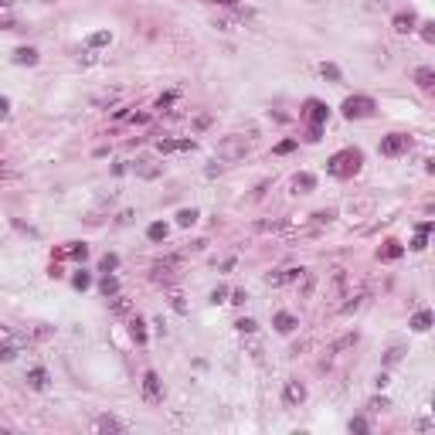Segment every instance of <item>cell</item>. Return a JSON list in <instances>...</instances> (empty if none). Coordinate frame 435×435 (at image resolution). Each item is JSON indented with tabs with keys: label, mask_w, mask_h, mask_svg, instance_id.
<instances>
[{
	"label": "cell",
	"mask_w": 435,
	"mask_h": 435,
	"mask_svg": "<svg viewBox=\"0 0 435 435\" xmlns=\"http://www.w3.org/2000/svg\"><path fill=\"white\" fill-rule=\"evenodd\" d=\"M214 153H218L221 163H235V160H241V157L248 153V139L245 136H225V139H218Z\"/></svg>",
	"instance_id": "1"
},
{
	"label": "cell",
	"mask_w": 435,
	"mask_h": 435,
	"mask_svg": "<svg viewBox=\"0 0 435 435\" xmlns=\"http://www.w3.org/2000/svg\"><path fill=\"white\" fill-rule=\"evenodd\" d=\"M327 167H330V173H337V177H350V173L360 170V153H357V150H340Z\"/></svg>",
	"instance_id": "2"
},
{
	"label": "cell",
	"mask_w": 435,
	"mask_h": 435,
	"mask_svg": "<svg viewBox=\"0 0 435 435\" xmlns=\"http://www.w3.org/2000/svg\"><path fill=\"white\" fill-rule=\"evenodd\" d=\"M374 113V99L371 95H350L344 102V116L347 119H364V116Z\"/></svg>",
	"instance_id": "3"
},
{
	"label": "cell",
	"mask_w": 435,
	"mask_h": 435,
	"mask_svg": "<svg viewBox=\"0 0 435 435\" xmlns=\"http://www.w3.org/2000/svg\"><path fill=\"white\" fill-rule=\"evenodd\" d=\"M408 147H412V139L401 136V133H391V136L381 139V153H384V157H398V153H405Z\"/></svg>",
	"instance_id": "4"
},
{
	"label": "cell",
	"mask_w": 435,
	"mask_h": 435,
	"mask_svg": "<svg viewBox=\"0 0 435 435\" xmlns=\"http://www.w3.org/2000/svg\"><path fill=\"white\" fill-rule=\"evenodd\" d=\"M143 394H147V401H163V384L157 378V371L143 374Z\"/></svg>",
	"instance_id": "5"
},
{
	"label": "cell",
	"mask_w": 435,
	"mask_h": 435,
	"mask_svg": "<svg viewBox=\"0 0 435 435\" xmlns=\"http://www.w3.org/2000/svg\"><path fill=\"white\" fill-rule=\"evenodd\" d=\"M282 401H286L289 408H296L306 401V388L299 384V381H286V388H282Z\"/></svg>",
	"instance_id": "6"
},
{
	"label": "cell",
	"mask_w": 435,
	"mask_h": 435,
	"mask_svg": "<svg viewBox=\"0 0 435 435\" xmlns=\"http://www.w3.org/2000/svg\"><path fill=\"white\" fill-rule=\"evenodd\" d=\"M306 119L313 123V126H320L323 119H327V105L316 102V99H309V102H306Z\"/></svg>",
	"instance_id": "7"
},
{
	"label": "cell",
	"mask_w": 435,
	"mask_h": 435,
	"mask_svg": "<svg viewBox=\"0 0 435 435\" xmlns=\"http://www.w3.org/2000/svg\"><path fill=\"white\" fill-rule=\"evenodd\" d=\"M313 187H316V177H313V173H296V177H293V191H296V194H309Z\"/></svg>",
	"instance_id": "8"
},
{
	"label": "cell",
	"mask_w": 435,
	"mask_h": 435,
	"mask_svg": "<svg viewBox=\"0 0 435 435\" xmlns=\"http://www.w3.org/2000/svg\"><path fill=\"white\" fill-rule=\"evenodd\" d=\"M27 388H34V391H45L48 388V371L45 367H34V371H31V374H27Z\"/></svg>",
	"instance_id": "9"
},
{
	"label": "cell",
	"mask_w": 435,
	"mask_h": 435,
	"mask_svg": "<svg viewBox=\"0 0 435 435\" xmlns=\"http://www.w3.org/2000/svg\"><path fill=\"white\" fill-rule=\"evenodd\" d=\"M303 275V269H282V272L269 275V286H286V282H293V279H299Z\"/></svg>",
	"instance_id": "10"
},
{
	"label": "cell",
	"mask_w": 435,
	"mask_h": 435,
	"mask_svg": "<svg viewBox=\"0 0 435 435\" xmlns=\"http://www.w3.org/2000/svg\"><path fill=\"white\" fill-rule=\"evenodd\" d=\"M272 323H275V330H279V333H293V330L299 327L293 313H275V320H272Z\"/></svg>",
	"instance_id": "11"
},
{
	"label": "cell",
	"mask_w": 435,
	"mask_h": 435,
	"mask_svg": "<svg viewBox=\"0 0 435 435\" xmlns=\"http://www.w3.org/2000/svg\"><path fill=\"white\" fill-rule=\"evenodd\" d=\"M330 293H333V296H344V293H347V272H344V269H333Z\"/></svg>",
	"instance_id": "12"
},
{
	"label": "cell",
	"mask_w": 435,
	"mask_h": 435,
	"mask_svg": "<svg viewBox=\"0 0 435 435\" xmlns=\"http://www.w3.org/2000/svg\"><path fill=\"white\" fill-rule=\"evenodd\" d=\"M173 150H194V139H160V153H173Z\"/></svg>",
	"instance_id": "13"
},
{
	"label": "cell",
	"mask_w": 435,
	"mask_h": 435,
	"mask_svg": "<svg viewBox=\"0 0 435 435\" xmlns=\"http://www.w3.org/2000/svg\"><path fill=\"white\" fill-rule=\"evenodd\" d=\"M428 327H432V313H428V309H418V313H415V316H412V330L425 333V330H428Z\"/></svg>",
	"instance_id": "14"
},
{
	"label": "cell",
	"mask_w": 435,
	"mask_h": 435,
	"mask_svg": "<svg viewBox=\"0 0 435 435\" xmlns=\"http://www.w3.org/2000/svg\"><path fill=\"white\" fill-rule=\"evenodd\" d=\"M14 61H17V65H38V51L34 48H17V51H14Z\"/></svg>",
	"instance_id": "15"
},
{
	"label": "cell",
	"mask_w": 435,
	"mask_h": 435,
	"mask_svg": "<svg viewBox=\"0 0 435 435\" xmlns=\"http://www.w3.org/2000/svg\"><path fill=\"white\" fill-rule=\"evenodd\" d=\"M412 27H415V14H412V11H408V14H398V17H394V31H398V34H408Z\"/></svg>",
	"instance_id": "16"
},
{
	"label": "cell",
	"mask_w": 435,
	"mask_h": 435,
	"mask_svg": "<svg viewBox=\"0 0 435 435\" xmlns=\"http://www.w3.org/2000/svg\"><path fill=\"white\" fill-rule=\"evenodd\" d=\"M170 265H173V262H167V265H163V262H160V265H153V282H170V279H173V269H170Z\"/></svg>",
	"instance_id": "17"
},
{
	"label": "cell",
	"mask_w": 435,
	"mask_h": 435,
	"mask_svg": "<svg viewBox=\"0 0 435 435\" xmlns=\"http://www.w3.org/2000/svg\"><path fill=\"white\" fill-rule=\"evenodd\" d=\"M415 82H418L422 89H432V85H435V71H432V68H425V65H422V68L415 71Z\"/></svg>",
	"instance_id": "18"
},
{
	"label": "cell",
	"mask_w": 435,
	"mask_h": 435,
	"mask_svg": "<svg viewBox=\"0 0 435 435\" xmlns=\"http://www.w3.org/2000/svg\"><path fill=\"white\" fill-rule=\"evenodd\" d=\"M354 344H357V333H347V337H340V340L330 347V354H344V350H350Z\"/></svg>",
	"instance_id": "19"
},
{
	"label": "cell",
	"mask_w": 435,
	"mask_h": 435,
	"mask_svg": "<svg viewBox=\"0 0 435 435\" xmlns=\"http://www.w3.org/2000/svg\"><path fill=\"white\" fill-rule=\"evenodd\" d=\"M401 252H405V248H401L398 241H384V248H381V259L394 262V259H401Z\"/></svg>",
	"instance_id": "20"
},
{
	"label": "cell",
	"mask_w": 435,
	"mask_h": 435,
	"mask_svg": "<svg viewBox=\"0 0 435 435\" xmlns=\"http://www.w3.org/2000/svg\"><path fill=\"white\" fill-rule=\"evenodd\" d=\"M21 354V344L17 340H11V344H0V360L7 364V360H14V357Z\"/></svg>",
	"instance_id": "21"
},
{
	"label": "cell",
	"mask_w": 435,
	"mask_h": 435,
	"mask_svg": "<svg viewBox=\"0 0 435 435\" xmlns=\"http://www.w3.org/2000/svg\"><path fill=\"white\" fill-rule=\"evenodd\" d=\"M163 167H157V163H136V173L139 177H147V180H153V177H160Z\"/></svg>",
	"instance_id": "22"
},
{
	"label": "cell",
	"mask_w": 435,
	"mask_h": 435,
	"mask_svg": "<svg viewBox=\"0 0 435 435\" xmlns=\"http://www.w3.org/2000/svg\"><path fill=\"white\" fill-rule=\"evenodd\" d=\"M99 289H102V296H116V293H119V282H116V275L105 272V279L99 282Z\"/></svg>",
	"instance_id": "23"
},
{
	"label": "cell",
	"mask_w": 435,
	"mask_h": 435,
	"mask_svg": "<svg viewBox=\"0 0 435 435\" xmlns=\"http://www.w3.org/2000/svg\"><path fill=\"white\" fill-rule=\"evenodd\" d=\"M129 333H133V340H136V344H147V327H143V320L129 323Z\"/></svg>",
	"instance_id": "24"
},
{
	"label": "cell",
	"mask_w": 435,
	"mask_h": 435,
	"mask_svg": "<svg viewBox=\"0 0 435 435\" xmlns=\"http://www.w3.org/2000/svg\"><path fill=\"white\" fill-rule=\"evenodd\" d=\"M95 428H102V432H123V425L116 422V418H109V415H102V418L95 422Z\"/></svg>",
	"instance_id": "25"
},
{
	"label": "cell",
	"mask_w": 435,
	"mask_h": 435,
	"mask_svg": "<svg viewBox=\"0 0 435 435\" xmlns=\"http://www.w3.org/2000/svg\"><path fill=\"white\" fill-rule=\"evenodd\" d=\"M147 235L153 241H160V238H167V225H163V221H153V225H150L147 228Z\"/></svg>",
	"instance_id": "26"
},
{
	"label": "cell",
	"mask_w": 435,
	"mask_h": 435,
	"mask_svg": "<svg viewBox=\"0 0 435 435\" xmlns=\"http://www.w3.org/2000/svg\"><path fill=\"white\" fill-rule=\"evenodd\" d=\"M109 41H113L109 31H95V34H89V45L92 48H102V45H109Z\"/></svg>",
	"instance_id": "27"
},
{
	"label": "cell",
	"mask_w": 435,
	"mask_h": 435,
	"mask_svg": "<svg viewBox=\"0 0 435 435\" xmlns=\"http://www.w3.org/2000/svg\"><path fill=\"white\" fill-rule=\"evenodd\" d=\"M177 221H180L184 228H191V225H194V221H197V211H194V207H184L180 214H177Z\"/></svg>",
	"instance_id": "28"
},
{
	"label": "cell",
	"mask_w": 435,
	"mask_h": 435,
	"mask_svg": "<svg viewBox=\"0 0 435 435\" xmlns=\"http://www.w3.org/2000/svg\"><path fill=\"white\" fill-rule=\"evenodd\" d=\"M360 303H364V293H357V296H347V303L340 309L344 313H354V309H360Z\"/></svg>",
	"instance_id": "29"
},
{
	"label": "cell",
	"mask_w": 435,
	"mask_h": 435,
	"mask_svg": "<svg viewBox=\"0 0 435 435\" xmlns=\"http://www.w3.org/2000/svg\"><path fill=\"white\" fill-rule=\"evenodd\" d=\"M116 99H119V92H102V95H95L92 102H95V105H113Z\"/></svg>",
	"instance_id": "30"
},
{
	"label": "cell",
	"mask_w": 435,
	"mask_h": 435,
	"mask_svg": "<svg viewBox=\"0 0 435 435\" xmlns=\"http://www.w3.org/2000/svg\"><path fill=\"white\" fill-rule=\"evenodd\" d=\"M71 282H75V289H89V286H92V275H89V272H75V279H71Z\"/></svg>",
	"instance_id": "31"
},
{
	"label": "cell",
	"mask_w": 435,
	"mask_h": 435,
	"mask_svg": "<svg viewBox=\"0 0 435 435\" xmlns=\"http://www.w3.org/2000/svg\"><path fill=\"white\" fill-rule=\"evenodd\" d=\"M323 79H330V82H340V68H337V65H323Z\"/></svg>",
	"instance_id": "32"
},
{
	"label": "cell",
	"mask_w": 435,
	"mask_h": 435,
	"mask_svg": "<svg viewBox=\"0 0 435 435\" xmlns=\"http://www.w3.org/2000/svg\"><path fill=\"white\" fill-rule=\"evenodd\" d=\"M113 313H119V316H123V313H129V299L116 296V299H113Z\"/></svg>",
	"instance_id": "33"
},
{
	"label": "cell",
	"mask_w": 435,
	"mask_h": 435,
	"mask_svg": "<svg viewBox=\"0 0 435 435\" xmlns=\"http://www.w3.org/2000/svg\"><path fill=\"white\" fill-rule=\"evenodd\" d=\"M116 265H119V259H116V255L109 252V255H105V259H102V272H113Z\"/></svg>",
	"instance_id": "34"
},
{
	"label": "cell",
	"mask_w": 435,
	"mask_h": 435,
	"mask_svg": "<svg viewBox=\"0 0 435 435\" xmlns=\"http://www.w3.org/2000/svg\"><path fill=\"white\" fill-rule=\"evenodd\" d=\"M235 327H238L241 333H255V327H259V323H255V320H238Z\"/></svg>",
	"instance_id": "35"
},
{
	"label": "cell",
	"mask_w": 435,
	"mask_h": 435,
	"mask_svg": "<svg viewBox=\"0 0 435 435\" xmlns=\"http://www.w3.org/2000/svg\"><path fill=\"white\" fill-rule=\"evenodd\" d=\"M293 150H296V143H293V139H282V143L275 147V153H293Z\"/></svg>",
	"instance_id": "36"
},
{
	"label": "cell",
	"mask_w": 435,
	"mask_h": 435,
	"mask_svg": "<svg viewBox=\"0 0 435 435\" xmlns=\"http://www.w3.org/2000/svg\"><path fill=\"white\" fill-rule=\"evenodd\" d=\"M350 432H367V422L364 418H350Z\"/></svg>",
	"instance_id": "37"
},
{
	"label": "cell",
	"mask_w": 435,
	"mask_h": 435,
	"mask_svg": "<svg viewBox=\"0 0 435 435\" xmlns=\"http://www.w3.org/2000/svg\"><path fill=\"white\" fill-rule=\"evenodd\" d=\"M71 255H75V259H85V255H89V245H71Z\"/></svg>",
	"instance_id": "38"
},
{
	"label": "cell",
	"mask_w": 435,
	"mask_h": 435,
	"mask_svg": "<svg viewBox=\"0 0 435 435\" xmlns=\"http://www.w3.org/2000/svg\"><path fill=\"white\" fill-rule=\"evenodd\" d=\"M422 38H425V41H435V24H425V27H422Z\"/></svg>",
	"instance_id": "39"
},
{
	"label": "cell",
	"mask_w": 435,
	"mask_h": 435,
	"mask_svg": "<svg viewBox=\"0 0 435 435\" xmlns=\"http://www.w3.org/2000/svg\"><path fill=\"white\" fill-rule=\"evenodd\" d=\"M367 408H371V412H381V408H388V401H384V398H374Z\"/></svg>",
	"instance_id": "40"
},
{
	"label": "cell",
	"mask_w": 435,
	"mask_h": 435,
	"mask_svg": "<svg viewBox=\"0 0 435 435\" xmlns=\"http://www.w3.org/2000/svg\"><path fill=\"white\" fill-rule=\"evenodd\" d=\"M412 248H415V252H422V248H425V231H418V238L412 241Z\"/></svg>",
	"instance_id": "41"
},
{
	"label": "cell",
	"mask_w": 435,
	"mask_h": 435,
	"mask_svg": "<svg viewBox=\"0 0 435 435\" xmlns=\"http://www.w3.org/2000/svg\"><path fill=\"white\" fill-rule=\"evenodd\" d=\"M225 296H228V289H225V286H218L214 293H211V299H214V303H221V299H225Z\"/></svg>",
	"instance_id": "42"
},
{
	"label": "cell",
	"mask_w": 435,
	"mask_h": 435,
	"mask_svg": "<svg viewBox=\"0 0 435 435\" xmlns=\"http://www.w3.org/2000/svg\"><path fill=\"white\" fill-rule=\"evenodd\" d=\"M394 360H401V350L394 347V350H388V357H384V364H394Z\"/></svg>",
	"instance_id": "43"
},
{
	"label": "cell",
	"mask_w": 435,
	"mask_h": 435,
	"mask_svg": "<svg viewBox=\"0 0 435 435\" xmlns=\"http://www.w3.org/2000/svg\"><path fill=\"white\" fill-rule=\"evenodd\" d=\"M170 102H173V95H160V99H157V109H167Z\"/></svg>",
	"instance_id": "44"
},
{
	"label": "cell",
	"mask_w": 435,
	"mask_h": 435,
	"mask_svg": "<svg viewBox=\"0 0 435 435\" xmlns=\"http://www.w3.org/2000/svg\"><path fill=\"white\" fill-rule=\"evenodd\" d=\"M7 113H11V102H7V99L0 95V116H7Z\"/></svg>",
	"instance_id": "45"
},
{
	"label": "cell",
	"mask_w": 435,
	"mask_h": 435,
	"mask_svg": "<svg viewBox=\"0 0 435 435\" xmlns=\"http://www.w3.org/2000/svg\"><path fill=\"white\" fill-rule=\"evenodd\" d=\"M218 4H221V7H231V4H235V0H218Z\"/></svg>",
	"instance_id": "46"
},
{
	"label": "cell",
	"mask_w": 435,
	"mask_h": 435,
	"mask_svg": "<svg viewBox=\"0 0 435 435\" xmlns=\"http://www.w3.org/2000/svg\"><path fill=\"white\" fill-rule=\"evenodd\" d=\"M11 4H14V0H0V7H11Z\"/></svg>",
	"instance_id": "47"
}]
</instances>
